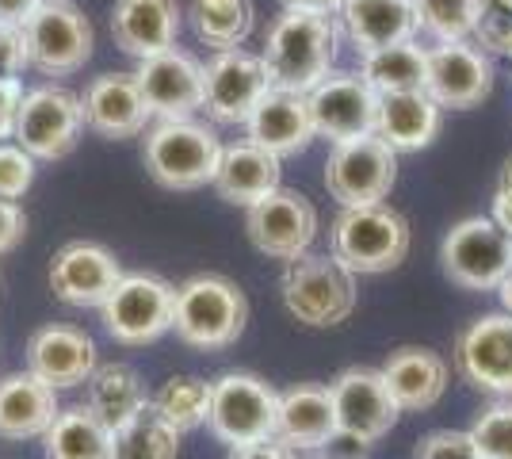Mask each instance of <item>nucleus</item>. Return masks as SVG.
Returning a JSON list of instances; mask_svg holds the SVG:
<instances>
[{
  "label": "nucleus",
  "instance_id": "nucleus-8",
  "mask_svg": "<svg viewBox=\"0 0 512 459\" xmlns=\"http://www.w3.org/2000/svg\"><path fill=\"white\" fill-rule=\"evenodd\" d=\"M440 264L444 276L463 291H497L512 272V238L490 215H470L444 234Z\"/></svg>",
  "mask_w": 512,
  "mask_h": 459
},
{
  "label": "nucleus",
  "instance_id": "nucleus-30",
  "mask_svg": "<svg viewBox=\"0 0 512 459\" xmlns=\"http://www.w3.org/2000/svg\"><path fill=\"white\" fill-rule=\"evenodd\" d=\"M150 387L142 372L134 364H123V360H107V364H96V372L88 375L85 383V406L92 414L107 421L111 429H119L123 421L146 410L150 406Z\"/></svg>",
  "mask_w": 512,
  "mask_h": 459
},
{
  "label": "nucleus",
  "instance_id": "nucleus-48",
  "mask_svg": "<svg viewBox=\"0 0 512 459\" xmlns=\"http://www.w3.org/2000/svg\"><path fill=\"white\" fill-rule=\"evenodd\" d=\"M497 299H501V310H505V314H512V272L501 280V287H497Z\"/></svg>",
  "mask_w": 512,
  "mask_h": 459
},
{
  "label": "nucleus",
  "instance_id": "nucleus-4",
  "mask_svg": "<svg viewBox=\"0 0 512 459\" xmlns=\"http://www.w3.org/2000/svg\"><path fill=\"white\" fill-rule=\"evenodd\" d=\"M226 142L199 119H157L146 131V169L169 192H199L214 184Z\"/></svg>",
  "mask_w": 512,
  "mask_h": 459
},
{
  "label": "nucleus",
  "instance_id": "nucleus-38",
  "mask_svg": "<svg viewBox=\"0 0 512 459\" xmlns=\"http://www.w3.org/2000/svg\"><path fill=\"white\" fill-rule=\"evenodd\" d=\"M35 184V157L20 142H0V199L20 203Z\"/></svg>",
  "mask_w": 512,
  "mask_h": 459
},
{
  "label": "nucleus",
  "instance_id": "nucleus-18",
  "mask_svg": "<svg viewBox=\"0 0 512 459\" xmlns=\"http://www.w3.org/2000/svg\"><path fill=\"white\" fill-rule=\"evenodd\" d=\"M127 272L100 241H65L50 261V291L73 310H100Z\"/></svg>",
  "mask_w": 512,
  "mask_h": 459
},
{
  "label": "nucleus",
  "instance_id": "nucleus-32",
  "mask_svg": "<svg viewBox=\"0 0 512 459\" xmlns=\"http://www.w3.org/2000/svg\"><path fill=\"white\" fill-rule=\"evenodd\" d=\"M425 69H428V46H421L417 39L379 46V50L360 54V77L379 96L425 88Z\"/></svg>",
  "mask_w": 512,
  "mask_h": 459
},
{
  "label": "nucleus",
  "instance_id": "nucleus-45",
  "mask_svg": "<svg viewBox=\"0 0 512 459\" xmlns=\"http://www.w3.org/2000/svg\"><path fill=\"white\" fill-rule=\"evenodd\" d=\"M490 219L505 230L512 238V188H493V199H490Z\"/></svg>",
  "mask_w": 512,
  "mask_h": 459
},
{
  "label": "nucleus",
  "instance_id": "nucleus-41",
  "mask_svg": "<svg viewBox=\"0 0 512 459\" xmlns=\"http://www.w3.org/2000/svg\"><path fill=\"white\" fill-rule=\"evenodd\" d=\"M27 62V35L16 23H0V81H20Z\"/></svg>",
  "mask_w": 512,
  "mask_h": 459
},
{
  "label": "nucleus",
  "instance_id": "nucleus-33",
  "mask_svg": "<svg viewBox=\"0 0 512 459\" xmlns=\"http://www.w3.org/2000/svg\"><path fill=\"white\" fill-rule=\"evenodd\" d=\"M195 35L211 50H234L253 35V0H188Z\"/></svg>",
  "mask_w": 512,
  "mask_h": 459
},
{
  "label": "nucleus",
  "instance_id": "nucleus-49",
  "mask_svg": "<svg viewBox=\"0 0 512 459\" xmlns=\"http://www.w3.org/2000/svg\"><path fill=\"white\" fill-rule=\"evenodd\" d=\"M501 188H512V157L505 161V169H501V180H497Z\"/></svg>",
  "mask_w": 512,
  "mask_h": 459
},
{
  "label": "nucleus",
  "instance_id": "nucleus-34",
  "mask_svg": "<svg viewBox=\"0 0 512 459\" xmlns=\"http://www.w3.org/2000/svg\"><path fill=\"white\" fill-rule=\"evenodd\" d=\"M150 406L176 433H195L211 421V383L203 375H172L150 394Z\"/></svg>",
  "mask_w": 512,
  "mask_h": 459
},
{
  "label": "nucleus",
  "instance_id": "nucleus-22",
  "mask_svg": "<svg viewBox=\"0 0 512 459\" xmlns=\"http://www.w3.org/2000/svg\"><path fill=\"white\" fill-rule=\"evenodd\" d=\"M180 27H184L180 0H115L111 8V39L138 62L172 50L180 39Z\"/></svg>",
  "mask_w": 512,
  "mask_h": 459
},
{
  "label": "nucleus",
  "instance_id": "nucleus-2",
  "mask_svg": "<svg viewBox=\"0 0 512 459\" xmlns=\"http://www.w3.org/2000/svg\"><path fill=\"white\" fill-rule=\"evenodd\" d=\"M249 322L245 291L218 272H199L176 287V314L172 333L199 352H222L241 341Z\"/></svg>",
  "mask_w": 512,
  "mask_h": 459
},
{
  "label": "nucleus",
  "instance_id": "nucleus-17",
  "mask_svg": "<svg viewBox=\"0 0 512 459\" xmlns=\"http://www.w3.org/2000/svg\"><path fill=\"white\" fill-rule=\"evenodd\" d=\"M425 92L444 111L478 108L493 92V58L474 43H432L428 46Z\"/></svg>",
  "mask_w": 512,
  "mask_h": 459
},
{
  "label": "nucleus",
  "instance_id": "nucleus-40",
  "mask_svg": "<svg viewBox=\"0 0 512 459\" xmlns=\"http://www.w3.org/2000/svg\"><path fill=\"white\" fill-rule=\"evenodd\" d=\"M474 43L482 46L490 58H509L512 62V12H501L490 4V12L482 16L478 31H474Z\"/></svg>",
  "mask_w": 512,
  "mask_h": 459
},
{
  "label": "nucleus",
  "instance_id": "nucleus-14",
  "mask_svg": "<svg viewBox=\"0 0 512 459\" xmlns=\"http://www.w3.org/2000/svg\"><path fill=\"white\" fill-rule=\"evenodd\" d=\"M455 372L474 391L512 398V314H478L455 337Z\"/></svg>",
  "mask_w": 512,
  "mask_h": 459
},
{
  "label": "nucleus",
  "instance_id": "nucleus-29",
  "mask_svg": "<svg viewBox=\"0 0 512 459\" xmlns=\"http://www.w3.org/2000/svg\"><path fill=\"white\" fill-rule=\"evenodd\" d=\"M344 39L360 54L379 46L409 43L417 39V8L413 0H344L337 12Z\"/></svg>",
  "mask_w": 512,
  "mask_h": 459
},
{
  "label": "nucleus",
  "instance_id": "nucleus-20",
  "mask_svg": "<svg viewBox=\"0 0 512 459\" xmlns=\"http://www.w3.org/2000/svg\"><path fill=\"white\" fill-rule=\"evenodd\" d=\"M85 127L100 138H138L153 127V111L134 73H100L81 92Z\"/></svg>",
  "mask_w": 512,
  "mask_h": 459
},
{
  "label": "nucleus",
  "instance_id": "nucleus-37",
  "mask_svg": "<svg viewBox=\"0 0 512 459\" xmlns=\"http://www.w3.org/2000/svg\"><path fill=\"white\" fill-rule=\"evenodd\" d=\"M470 437L478 440L482 459H512V398H493L490 406L474 417Z\"/></svg>",
  "mask_w": 512,
  "mask_h": 459
},
{
  "label": "nucleus",
  "instance_id": "nucleus-11",
  "mask_svg": "<svg viewBox=\"0 0 512 459\" xmlns=\"http://www.w3.org/2000/svg\"><path fill=\"white\" fill-rule=\"evenodd\" d=\"M85 131L81 96L62 85H39L23 92L12 142H20L35 161H62L77 150Z\"/></svg>",
  "mask_w": 512,
  "mask_h": 459
},
{
  "label": "nucleus",
  "instance_id": "nucleus-27",
  "mask_svg": "<svg viewBox=\"0 0 512 459\" xmlns=\"http://www.w3.org/2000/svg\"><path fill=\"white\" fill-rule=\"evenodd\" d=\"M58 414V391L39 375L27 368L0 375V440H43Z\"/></svg>",
  "mask_w": 512,
  "mask_h": 459
},
{
  "label": "nucleus",
  "instance_id": "nucleus-35",
  "mask_svg": "<svg viewBox=\"0 0 512 459\" xmlns=\"http://www.w3.org/2000/svg\"><path fill=\"white\" fill-rule=\"evenodd\" d=\"M180 437L184 433H176L153 406H146L115 429V459H176Z\"/></svg>",
  "mask_w": 512,
  "mask_h": 459
},
{
  "label": "nucleus",
  "instance_id": "nucleus-19",
  "mask_svg": "<svg viewBox=\"0 0 512 459\" xmlns=\"http://www.w3.org/2000/svg\"><path fill=\"white\" fill-rule=\"evenodd\" d=\"M134 77L153 111V123L157 119H195V111H203V62H195L180 46L138 62Z\"/></svg>",
  "mask_w": 512,
  "mask_h": 459
},
{
  "label": "nucleus",
  "instance_id": "nucleus-15",
  "mask_svg": "<svg viewBox=\"0 0 512 459\" xmlns=\"http://www.w3.org/2000/svg\"><path fill=\"white\" fill-rule=\"evenodd\" d=\"M245 234L268 261H295L318 238V207L302 192L279 188L260 203L245 207Z\"/></svg>",
  "mask_w": 512,
  "mask_h": 459
},
{
  "label": "nucleus",
  "instance_id": "nucleus-44",
  "mask_svg": "<svg viewBox=\"0 0 512 459\" xmlns=\"http://www.w3.org/2000/svg\"><path fill=\"white\" fill-rule=\"evenodd\" d=\"M226 459H299L287 444H279L276 437L260 440V444H245V448H230Z\"/></svg>",
  "mask_w": 512,
  "mask_h": 459
},
{
  "label": "nucleus",
  "instance_id": "nucleus-12",
  "mask_svg": "<svg viewBox=\"0 0 512 459\" xmlns=\"http://www.w3.org/2000/svg\"><path fill=\"white\" fill-rule=\"evenodd\" d=\"M268 88L272 73L264 54H253L245 46L214 50V58L203 66V111L222 127H245Z\"/></svg>",
  "mask_w": 512,
  "mask_h": 459
},
{
  "label": "nucleus",
  "instance_id": "nucleus-24",
  "mask_svg": "<svg viewBox=\"0 0 512 459\" xmlns=\"http://www.w3.org/2000/svg\"><path fill=\"white\" fill-rule=\"evenodd\" d=\"M245 138L272 150L276 157H295L306 150L318 138L306 92H291V88L276 85L268 88V96L256 104L249 123H245Z\"/></svg>",
  "mask_w": 512,
  "mask_h": 459
},
{
  "label": "nucleus",
  "instance_id": "nucleus-16",
  "mask_svg": "<svg viewBox=\"0 0 512 459\" xmlns=\"http://www.w3.org/2000/svg\"><path fill=\"white\" fill-rule=\"evenodd\" d=\"M306 100H310L318 138H325L329 146H341V142H352V138L375 134L383 96L367 85L360 73L333 69L318 88L306 92Z\"/></svg>",
  "mask_w": 512,
  "mask_h": 459
},
{
  "label": "nucleus",
  "instance_id": "nucleus-9",
  "mask_svg": "<svg viewBox=\"0 0 512 459\" xmlns=\"http://www.w3.org/2000/svg\"><path fill=\"white\" fill-rule=\"evenodd\" d=\"M27 35V62L43 77H69L85 69L96 46L92 20L73 0H43L39 12L23 23Z\"/></svg>",
  "mask_w": 512,
  "mask_h": 459
},
{
  "label": "nucleus",
  "instance_id": "nucleus-46",
  "mask_svg": "<svg viewBox=\"0 0 512 459\" xmlns=\"http://www.w3.org/2000/svg\"><path fill=\"white\" fill-rule=\"evenodd\" d=\"M39 4H43V0H0V23L23 27V23L39 12Z\"/></svg>",
  "mask_w": 512,
  "mask_h": 459
},
{
  "label": "nucleus",
  "instance_id": "nucleus-7",
  "mask_svg": "<svg viewBox=\"0 0 512 459\" xmlns=\"http://www.w3.org/2000/svg\"><path fill=\"white\" fill-rule=\"evenodd\" d=\"M172 314H176V287L153 272H127L100 306L107 337L127 349H142L172 333Z\"/></svg>",
  "mask_w": 512,
  "mask_h": 459
},
{
  "label": "nucleus",
  "instance_id": "nucleus-5",
  "mask_svg": "<svg viewBox=\"0 0 512 459\" xmlns=\"http://www.w3.org/2000/svg\"><path fill=\"white\" fill-rule=\"evenodd\" d=\"M333 257L356 272V276H383L394 272L409 257L413 230L402 211L390 203H367V207H341L329 230Z\"/></svg>",
  "mask_w": 512,
  "mask_h": 459
},
{
  "label": "nucleus",
  "instance_id": "nucleus-50",
  "mask_svg": "<svg viewBox=\"0 0 512 459\" xmlns=\"http://www.w3.org/2000/svg\"><path fill=\"white\" fill-rule=\"evenodd\" d=\"M306 459H348V456H341V452H310Z\"/></svg>",
  "mask_w": 512,
  "mask_h": 459
},
{
  "label": "nucleus",
  "instance_id": "nucleus-25",
  "mask_svg": "<svg viewBox=\"0 0 512 459\" xmlns=\"http://www.w3.org/2000/svg\"><path fill=\"white\" fill-rule=\"evenodd\" d=\"M386 379V387L394 394V402L402 406V414H425L432 410L451 383V368L440 352L421 349V345H402L386 356V364L379 368Z\"/></svg>",
  "mask_w": 512,
  "mask_h": 459
},
{
  "label": "nucleus",
  "instance_id": "nucleus-3",
  "mask_svg": "<svg viewBox=\"0 0 512 459\" xmlns=\"http://www.w3.org/2000/svg\"><path fill=\"white\" fill-rule=\"evenodd\" d=\"M356 272H348L333 253H302L283 264L279 299L287 314L306 329H333L352 318L360 303Z\"/></svg>",
  "mask_w": 512,
  "mask_h": 459
},
{
  "label": "nucleus",
  "instance_id": "nucleus-31",
  "mask_svg": "<svg viewBox=\"0 0 512 459\" xmlns=\"http://www.w3.org/2000/svg\"><path fill=\"white\" fill-rule=\"evenodd\" d=\"M46 459H115V429L81 406H62L43 437Z\"/></svg>",
  "mask_w": 512,
  "mask_h": 459
},
{
  "label": "nucleus",
  "instance_id": "nucleus-43",
  "mask_svg": "<svg viewBox=\"0 0 512 459\" xmlns=\"http://www.w3.org/2000/svg\"><path fill=\"white\" fill-rule=\"evenodd\" d=\"M23 85L20 81H0V142H8L16 134V119H20Z\"/></svg>",
  "mask_w": 512,
  "mask_h": 459
},
{
  "label": "nucleus",
  "instance_id": "nucleus-26",
  "mask_svg": "<svg viewBox=\"0 0 512 459\" xmlns=\"http://www.w3.org/2000/svg\"><path fill=\"white\" fill-rule=\"evenodd\" d=\"M211 188L234 207H253L264 196L283 188V157L256 146L249 138H237L222 150L218 176H214Z\"/></svg>",
  "mask_w": 512,
  "mask_h": 459
},
{
  "label": "nucleus",
  "instance_id": "nucleus-6",
  "mask_svg": "<svg viewBox=\"0 0 512 459\" xmlns=\"http://www.w3.org/2000/svg\"><path fill=\"white\" fill-rule=\"evenodd\" d=\"M279 391L253 372H226L211 379V429L226 448H245L276 437Z\"/></svg>",
  "mask_w": 512,
  "mask_h": 459
},
{
  "label": "nucleus",
  "instance_id": "nucleus-10",
  "mask_svg": "<svg viewBox=\"0 0 512 459\" xmlns=\"http://www.w3.org/2000/svg\"><path fill=\"white\" fill-rule=\"evenodd\" d=\"M398 184V153L386 146L379 134L352 138L341 146H329L325 157V192L341 207H367L386 203Z\"/></svg>",
  "mask_w": 512,
  "mask_h": 459
},
{
  "label": "nucleus",
  "instance_id": "nucleus-47",
  "mask_svg": "<svg viewBox=\"0 0 512 459\" xmlns=\"http://www.w3.org/2000/svg\"><path fill=\"white\" fill-rule=\"evenodd\" d=\"M283 8H295V12H321V16H337L344 0H279Z\"/></svg>",
  "mask_w": 512,
  "mask_h": 459
},
{
  "label": "nucleus",
  "instance_id": "nucleus-42",
  "mask_svg": "<svg viewBox=\"0 0 512 459\" xmlns=\"http://www.w3.org/2000/svg\"><path fill=\"white\" fill-rule=\"evenodd\" d=\"M27 234V215L16 199H0V257L12 253Z\"/></svg>",
  "mask_w": 512,
  "mask_h": 459
},
{
  "label": "nucleus",
  "instance_id": "nucleus-21",
  "mask_svg": "<svg viewBox=\"0 0 512 459\" xmlns=\"http://www.w3.org/2000/svg\"><path fill=\"white\" fill-rule=\"evenodd\" d=\"M96 364H100V352L85 329L50 322L27 337V372L39 375L58 394L85 387Z\"/></svg>",
  "mask_w": 512,
  "mask_h": 459
},
{
  "label": "nucleus",
  "instance_id": "nucleus-51",
  "mask_svg": "<svg viewBox=\"0 0 512 459\" xmlns=\"http://www.w3.org/2000/svg\"><path fill=\"white\" fill-rule=\"evenodd\" d=\"M493 8H501V12H512V0H490Z\"/></svg>",
  "mask_w": 512,
  "mask_h": 459
},
{
  "label": "nucleus",
  "instance_id": "nucleus-1",
  "mask_svg": "<svg viewBox=\"0 0 512 459\" xmlns=\"http://www.w3.org/2000/svg\"><path fill=\"white\" fill-rule=\"evenodd\" d=\"M341 23L337 16L321 12H295L283 8L264 31V62L272 73V85L291 92L318 88L333 66H337V46H341Z\"/></svg>",
  "mask_w": 512,
  "mask_h": 459
},
{
  "label": "nucleus",
  "instance_id": "nucleus-39",
  "mask_svg": "<svg viewBox=\"0 0 512 459\" xmlns=\"http://www.w3.org/2000/svg\"><path fill=\"white\" fill-rule=\"evenodd\" d=\"M413 459H482V448L470 429H432L417 440Z\"/></svg>",
  "mask_w": 512,
  "mask_h": 459
},
{
  "label": "nucleus",
  "instance_id": "nucleus-13",
  "mask_svg": "<svg viewBox=\"0 0 512 459\" xmlns=\"http://www.w3.org/2000/svg\"><path fill=\"white\" fill-rule=\"evenodd\" d=\"M333 414H337V440H352L360 448H371L398 425L402 406L386 387L379 368H344L333 383Z\"/></svg>",
  "mask_w": 512,
  "mask_h": 459
},
{
  "label": "nucleus",
  "instance_id": "nucleus-28",
  "mask_svg": "<svg viewBox=\"0 0 512 459\" xmlns=\"http://www.w3.org/2000/svg\"><path fill=\"white\" fill-rule=\"evenodd\" d=\"M444 131V108L428 96L425 88L394 92L379 100V123L375 134L394 153H421L428 150Z\"/></svg>",
  "mask_w": 512,
  "mask_h": 459
},
{
  "label": "nucleus",
  "instance_id": "nucleus-23",
  "mask_svg": "<svg viewBox=\"0 0 512 459\" xmlns=\"http://www.w3.org/2000/svg\"><path fill=\"white\" fill-rule=\"evenodd\" d=\"M276 440L287 444L295 456L325 452L337 440V414H333V394L325 383H295L279 391Z\"/></svg>",
  "mask_w": 512,
  "mask_h": 459
},
{
  "label": "nucleus",
  "instance_id": "nucleus-36",
  "mask_svg": "<svg viewBox=\"0 0 512 459\" xmlns=\"http://www.w3.org/2000/svg\"><path fill=\"white\" fill-rule=\"evenodd\" d=\"M417 27L432 43H463L474 39L482 16L490 12V0H413Z\"/></svg>",
  "mask_w": 512,
  "mask_h": 459
}]
</instances>
